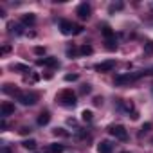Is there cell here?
<instances>
[{
  "instance_id": "obj_2",
  "label": "cell",
  "mask_w": 153,
  "mask_h": 153,
  "mask_svg": "<svg viewBox=\"0 0 153 153\" xmlns=\"http://www.w3.org/2000/svg\"><path fill=\"white\" fill-rule=\"evenodd\" d=\"M59 31H61V34H65V36H74V34L83 33V27L72 24L70 20H61V22H59Z\"/></svg>"
},
{
  "instance_id": "obj_5",
  "label": "cell",
  "mask_w": 153,
  "mask_h": 153,
  "mask_svg": "<svg viewBox=\"0 0 153 153\" xmlns=\"http://www.w3.org/2000/svg\"><path fill=\"white\" fill-rule=\"evenodd\" d=\"M16 101H20L25 106H31V105H34L38 101V94H34V92H20L16 96Z\"/></svg>"
},
{
  "instance_id": "obj_8",
  "label": "cell",
  "mask_w": 153,
  "mask_h": 153,
  "mask_svg": "<svg viewBox=\"0 0 153 153\" xmlns=\"http://www.w3.org/2000/svg\"><path fill=\"white\" fill-rule=\"evenodd\" d=\"M114 68H115V59H106V61L96 65V70H97V72H110V70H114Z\"/></svg>"
},
{
  "instance_id": "obj_27",
  "label": "cell",
  "mask_w": 153,
  "mask_h": 153,
  "mask_svg": "<svg viewBox=\"0 0 153 153\" xmlns=\"http://www.w3.org/2000/svg\"><path fill=\"white\" fill-rule=\"evenodd\" d=\"M34 52L38 56H42V54H45V47H34Z\"/></svg>"
},
{
  "instance_id": "obj_19",
  "label": "cell",
  "mask_w": 153,
  "mask_h": 153,
  "mask_svg": "<svg viewBox=\"0 0 153 153\" xmlns=\"http://www.w3.org/2000/svg\"><path fill=\"white\" fill-rule=\"evenodd\" d=\"M67 56L68 58H76V56H79V49L78 47H67Z\"/></svg>"
},
{
  "instance_id": "obj_10",
  "label": "cell",
  "mask_w": 153,
  "mask_h": 153,
  "mask_svg": "<svg viewBox=\"0 0 153 153\" xmlns=\"http://www.w3.org/2000/svg\"><path fill=\"white\" fill-rule=\"evenodd\" d=\"M7 29H9V34H16V36H20L24 33V27L20 24H15V22H9L7 24Z\"/></svg>"
},
{
  "instance_id": "obj_22",
  "label": "cell",
  "mask_w": 153,
  "mask_h": 153,
  "mask_svg": "<svg viewBox=\"0 0 153 153\" xmlns=\"http://www.w3.org/2000/svg\"><path fill=\"white\" fill-rule=\"evenodd\" d=\"M54 135L56 137H68V131H65L63 128H56L54 130Z\"/></svg>"
},
{
  "instance_id": "obj_33",
  "label": "cell",
  "mask_w": 153,
  "mask_h": 153,
  "mask_svg": "<svg viewBox=\"0 0 153 153\" xmlns=\"http://www.w3.org/2000/svg\"><path fill=\"white\" fill-rule=\"evenodd\" d=\"M149 130H151V124H149V123H146V124L142 126V131H149Z\"/></svg>"
},
{
  "instance_id": "obj_4",
  "label": "cell",
  "mask_w": 153,
  "mask_h": 153,
  "mask_svg": "<svg viewBox=\"0 0 153 153\" xmlns=\"http://www.w3.org/2000/svg\"><path fill=\"white\" fill-rule=\"evenodd\" d=\"M108 133H110L112 137L119 139V140H126V139H128V131H126L124 126H121V124H110V126H108Z\"/></svg>"
},
{
  "instance_id": "obj_1",
  "label": "cell",
  "mask_w": 153,
  "mask_h": 153,
  "mask_svg": "<svg viewBox=\"0 0 153 153\" xmlns=\"http://www.w3.org/2000/svg\"><path fill=\"white\" fill-rule=\"evenodd\" d=\"M146 72L144 70H139V72H133V74H121V76H115V79H114V83L117 85V87H123V85H130V83H133V81H137L140 76H144Z\"/></svg>"
},
{
  "instance_id": "obj_32",
  "label": "cell",
  "mask_w": 153,
  "mask_h": 153,
  "mask_svg": "<svg viewBox=\"0 0 153 153\" xmlns=\"http://www.w3.org/2000/svg\"><path fill=\"white\" fill-rule=\"evenodd\" d=\"M0 153H11V148L9 146H4L2 149H0Z\"/></svg>"
},
{
  "instance_id": "obj_12",
  "label": "cell",
  "mask_w": 153,
  "mask_h": 153,
  "mask_svg": "<svg viewBox=\"0 0 153 153\" xmlns=\"http://www.w3.org/2000/svg\"><path fill=\"white\" fill-rule=\"evenodd\" d=\"M101 33H103L105 40H114V38H115V33L112 31L110 25H103V27H101Z\"/></svg>"
},
{
  "instance_id": "obj_9",
  "label": "cell",
  "mask_w": 153,
  "mask_h": 153,
  "mask_svg": "<svg viewBox=\"0 0 153 153\" xmlns=\"http://www.w3.org/2000/svg\"><path fill=\"white\" fill-rule=\"evenodd\" d=\"M112 149H114V144L110 140H101L99 146H97V151L99 153H112Z\"/></svg>"
},
{
  "instance_id": "obj_26",
  "label": "cell",
  "mask_w": 153,
  "mask_h": 153,
  "mask_svg": "<svg viewBox=\"0 0 153 153\" xmlns=\"http://www.w3.org/2000/svg\"><path fill=\"white\" fill-rule=\"evenodd\" d=\"M13 68H15V70H24V72H29V67H25V65H15Z\"/></svg>"
},
{
  "instance_id": "obj_36",
  "label": "cell",
  "mask_w": 153,
  "mask_h": 153,
  "mask_svg": "<svg viewBox=\"0 0 153 153\" xmlns=\"http://www.w3.org/2000/svg\"><path fill=\"white\" fill-rule=\"evenodd\" d=\"M121 153H130V151H121Z\"/></svg>"
},
{
  "instance_id": "obj_17",
  "label": "cell",
  "mask_w": 153,
  "mask_h": 153,
  "mask_svg": "<svg viewBox=\"0 0 153 153\" xmlns=\"http://www.w3.org/2000/svg\"><path fill=\"white\" fill-rule=\"evenodd\" d=\"M22 146H24L25 149H31V151H33V149H36V140H34V139H27V140L22 142Z\"/></svg>"
},
{
  "instance_id": "obj_6",
  "label": "cell",
  "mask_w": 153,
  "mask_h": 153,
  "mask_svg": "<svg viewBox=\"0 0 153 153\" xmlns=\"http://www.w3.org/2000/svg\"><path fill=\"white\" fill-rule=\"evenodd\" d=\"M76 15H78L81 20H88V18H90V15H92V7H90L87 2H83V4H79V6H78V11H76Z\"/></svg>"
},
{
  "instance_id": "obj_13",
  "label": "cell",
  "mask_w": 153,
  "mask_h": 153,
  "mask_svg": "<svg viewBox=\"0 0 153 153\" xmlns=\"http://www.w3.org/2000/svg\"><path fill=\"white\" fill-rule=\"evenodd\" d=\"M22 24H24V25H34V24H36V16H34L33 13L24 15V16H22Z\"/></svg>"
},
{
  "instance_id": "obj_16",
  "label": "cell",
  "mask_w": 153,
  "mask_h": 153,
  "mask_svg": "<svg viewBox=\"0 0 153 153\" xmlns=\"http://www.w3.org/2000/svg\"><path fill=\"white\" fill-rule=\"evenodd\" d=\"M92 119H94V114L90 110H83L81 112V121L83 123H92Z\"/></svg>"
},
{
  "instance_id": "obj_31",
  "label": "cell",
  "mask_w": 153,
  "mask_h": 153,
  "mask_svg": "<svg viewBox=\"0 0 153 153\" xmlns=\"http://www.w3.org/2000/svg\"><path fill=\"white\" fill-rule=\"evenodd\" d=\"M38 79H40V76H38V74H33V76H31V83H36Z\"/></svg>"
},
{
  "instance_id": "obj_25",
  "label": "cell",
  "mask_w": 153,
  "mask_h": 153,
  "mask_svg": "<svg viewBox=\"0 0 153 153\" xmlns=\"http://www.w3.org/2000/svg\"><path fill=\"white\" fill-rule=\"evenodd\" d=\"M11 52V45H4L2 49H0V54H2V56H6V54H9Z\"/></svg>"
},
{
  "instance_id": "obj_7",
  "label": "cell",
  "mask_w": 153,
  "mask_h": 153,
  "mask_svg": "<svg viewBox=\"0 0 153 153\" xmlns=\"http://www.w3.org/2000/svg\"><path fill=\"white\" fill-rule=\"evenodd\" d=\"M15 114V105L9 103V101H4L2 106H0V115H2V119H6L7 115H13Z\"/></svg>"
},
{
  "instance_id": "obj_18",
  "label": "cell",
  "mask_w": 153,
  "mask_h": 153,
  "mask_svg": "<svg viewBox=\"0 0 153 153\" xmlns=\"http://www.w3.org/2000/svg\"><path fill=\"white\" fill-rule=\"evenodd\" d=\"M94 52V49L90 47V45H83V47H79V56H90Z\"/></svg>"
},
{
  "instance_id": "obj_11",
  "label": "cell",
  "mask_w": 153,
  "mask_h": 153,
  "mask_svg": "<svg viewBox=\"0 0 153 153\" xmlns=\"http://www.w3.org/2000/svg\"><path fill=\"white\" fill-rule=\"evenodd\" d=\"M36 63L38 65H43V67H58L59 65L58 58H43V59H38Z\"/></svg>"
},
{
  "instance_id": "obj_15",
  "label": "cell",
  "mask_w": 153,
  "mask_h": 153,
  "mask_svg": "<svg viewBox=\"0 0 153 153\" xmlns=\"http://www.w3.org/2000/svg\"><path fill=\"white\" fill-rule=\"evenodd\" d=\"M121 108H123L126 114H131V115L135 114V110H133V103H131V101H123V103H121Z\"/></svg>"
},
{
  "instance_id": "obj_24",
  "label": "cell",
  "mask_w": 153,
  "mask_h": 153,
  "mask_svg": "<svg viewBox=\"0 0 153 153\" xmlns=\"http://www.w3.org/2000/svg\"><path fill=\"white\" fill-rule=\"evenodd\" d=\"M78 78H79L78 74H67L65 76V81H78Z\"/></svg>"
},
{
  "instance_id": "obj_29",
  "label": "cell",
  "mask_w": 153,
  "mask_h": 153,
  "mask_svg": "<svg viewBox=\"0 0 153 153\" xmlns=\"http://www.w3.org/2000/svg\"><path fill=\"white\" fill-rule=\"evenodd\" d=\"M18 131H20L22 135H27V133H31V128H27V126H22V128H20Z\"/></svg>"
},
{
  "instance_id": "obj_3",
  "label": "cell",
  "mask_w": 153,
  "mask_h": 153,
  "mask_svg": "<svg viewBox=\"0 0 153 153\" xmlns=\"http://www.w3.org/2000/svg\"><path fill=\"white\" fill-rule=\"evenodd\" d=\"M59 103L63 105V106H67V108H74L76 106V103H78V97H76V94L70 90V88H65L61 94H59Z\"/></svg>"
},
{
  "instance_id": "obj_35",
  "label": "cell",
  "mask_w": 153,
  "mask_h": 153,
  "mask_svg": "<svg viewBox=\"0 0 153 153\" xmlns=\"http://www.w3.org/2000/svg\"><path fill=\"white\" fill-rule=\"evenodd\" d=\"M146 74H151V76H153V67H151V68H148V70H146Z\"/></svg>"
},
{
  "instance_id": "obj_20",
  "label": "cell",
  "mask_w": 153,
  "mask_h": 153,
  "mask_svg": "<svg viewBox=\"0 0 153 153\" xmlns=\"http://www.w3.org/2000/svg\"><path fill=\"white\" fill-rule=\"evenodd\" d=\"M51 153H63V144H51Z\"/></svg>"
},
{
  "instance_id": "obj_21",
  "label": "cell",
  "mask_w": 153,
  "mask_h": 153,
  "mask_svg": "<svg viewBox=\"0 0 153 153\" xmlns=\"http://www.w3.org/2000/svg\"><path fill=\"white\" fill-rule=\"evenodd\" d=\"M106 49H108V51H115V49H117L115 38H114V40H106Z\"/></svg>"
},
{
  "instance_id": "obj_37",
  "label": "cell",
  "mask_w": 153,
  "mask_h": 153,
  "mask_svg": "<svg viewBox=\"0 0 153 153\" xmlns=\"http://www.w3.org/2000/svg\"><path fill=\"white\" fill-rule=\"evenodd\" d=\"M151 142H153V139H151Z\"/></svg>"
},
{
  "instance_id": "obj_23",
  "label": "cell",
  "mask_w": 153,
  "mask_h": 153,
  "mask_svg": "<svg viewBox=\"0 0 153 153\" xmlns=\"http://www.w3.org/2000/svg\"><path fill=\"white\" fill-rule=\"evenodd\" d=\"M144 52H146V54H153V42H148V43L144 45Z\"/></svg>"
},
{
  "instance_id": "obj_34",
  "label": "cell",
  "mask_w": 153,
  "mask_h": 153,
  "mask_svg": "<svg viewBox=\"0 0 153 153\" xmlns=\"http://www.w3.org/2000/svg\"><path fill=\"white\" fill-rule=\"evenodd\" d=\"M0 126H2V130H6V128H7V123H6V119H2V124H0Z\"/></svg>"
},
{
  "instance_id": "obj_14",
  "label": "cell",
  "mask_w": 153,
  "mask_h": 153,
  "mask_svg": "<svg viewBox=\"0 0 153 153\" xmlns=\"http://www.w3.org/2000/svg\"><path fill=\"white\" fill-rule=\"evenodd\" d=\"M49 121H51V114H49L47 110L42 112L40 117H38V124H40V126H45V124H49Z\"/></svg>"
},
{
  "instance_id": "obj_28",
  "label": "cell",
  "mask_w": 153,
  "mask_h": 153,
  "mask_svg": "<svg viewBox=\"0 0 153 153\" xmlns=\"http://www.w3.org/2000/svg\"><path fill=\"white\" fill-rule=\"evenodd\" d=\"M90 90H92L90 85H83V87H81V94H90Z\"/></svg>"
},
{
  "instance_id": "obj_30",
  "label": "cell",
  "mask_w": 153,
  "mask_h": 153,
  "mask_svg": "<svg viewBox=\"0 0 153 153\" xmlns=\"http://www.w3.org/2000/svg\"><path fill=\"white\" fill-rule=\"evenodd\" d=\"M94 105H96V106H101V105H103V97H99V96L94 97Z\"/></svg>"
}]
</instances>
